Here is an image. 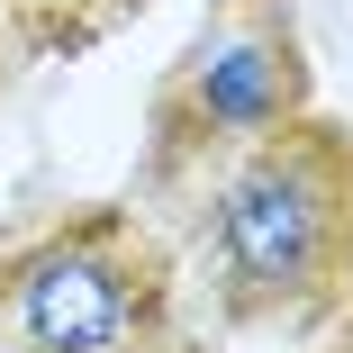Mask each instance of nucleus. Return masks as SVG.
Wrapping results in <instances>:
<instances>
[{
    "label": "nucleus",
    "instance_id": "obj_1",
    "mask_svg": "<svg viewBox=\"0 0 353 353\" xmlns=\"http://www.w3.org/2000/svg\"><path fill=\"white\" fill-rule=\"evenodd\" d=\"M317 190H308V172H290V163H254L236 190H227V263H236V281L245 290H299V281L317 272Z\"/></svg>",
    "mask_w": 353,
    "mask_h": 353
},
{
    "label": "nucleus",
    "instance_id": "obj_3",
    "mask_svg": "<svg viewBox=\"0 0 353 353\" xmlns=\"http://www.w3.org/2000/svg\"><path fill=\"white\" fill-rule=\"evenodd\" d=\"M272 100H281V63L263 46H236L227 63H208V118L254 127V118H272Z\"/></svg>",
    "mask_w": 353,
    "mask_h": 353
},
{
    "label": "nucleus",
    "instance_id": "obj_2",
    "mask_svg": "<svg viewBox=\"0 0 353 353\" xmlns=\"http://www.w3.org/2000/svg\"><path fill=\"white\" fill-rule=\"evenodd\" d=\"M19 317H28V344H37V353H109L118 326H127V290H118L109 263L54 254V263H37Z\"/></svg>",
    "mask_w": 353,
    "mask_h": 353
}]
</instances>
